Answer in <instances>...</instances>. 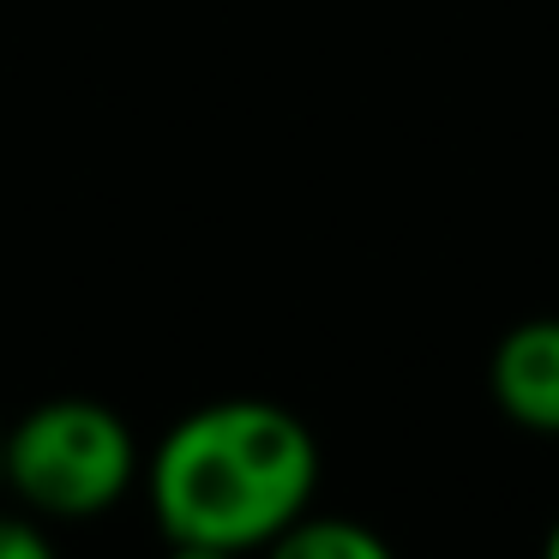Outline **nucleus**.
<instances>
[{
    "mask_svg": "<svg viewBox=\"0 0 559 559\" xmlns=\"http://www.w3.org/2000/svg\"><path fill=\"white\" fill-rule=\"evenodd\" d=\"M259 559H397V554H391V542L379 530H367V523L307 511V518H295L277 542L259 547Z\"/></svg>",
    "mask_w": 559,
    "mask_h": 559,
    "instance_id": "obj_4",
    "label": "nucleus"
},
{
    "mask_svg": "<svg viewBox=\"0 0 559 559\" xmlns=\"http://www.w3.org/2000/svg\"><path fill=\"white\" fill-rule=\"evenodd\" d=\"M0 559H61V547L49 542L43 518H31L19 506V511H0Z\"/></svg>",
    "mask_w": 559,
    "mask_h": 559,
    "instance_id": "obj_5",
    "label": "nucleus"
},
{
    "mask_svg": "<svg viewBox=\"0 0 559 559\" xmlns=\"http://www.w3.org/2000/svg\"><path fill=\"white\" fill-rule=\"evenodd\" d=\"M0 493H7V487H0Z\"/></svg>",
    "mask_w": 559,
    "mask_h": 559,
    "instance_id": "obj_8",
    "label": "nucleus"
},
{
    "mask_svg": "<svg viewBox=\"0 0 559 559\" xmlns=\"http://www.w3.org/2000/svg\"><path fill=\"white\" fill-rule=\"evenodd\" d=\"M145 493L163 542L259 554L313 511L319 439L271 397L199 403L151 445Z\"/></svg>",
    "mask_w": 559,
    "mask_h": 559,
    "instance_id": "obj_1",
    "label": "nucleus"
},
{
    "mask_svg": "<svg viewBox=\"0 0 559 559\" xmlns=\"http://www.w3.org/2000/svg\"><path fill=\"white\" fill-rule=\"evenodd\" d=\"M487 391L506 421L530 433H559V319H523L493 343Z\"/></svg>",
    "mask_w": 559,
    "mask_h": 559,
    "instance_id": "obj_3",
    "label": "nucleus"
},
{
    "mask_svg": "<svg viewBox=\"0 0 559 559\" xmlns=\"http://www.w3.org/2000/svg\"><path fill=\"white\" fill-rule=\"evenodd\" d=\"M145 475L139 439L97 397H43L0 433V487L43 523L115 511Z\"/></svg>",
    "mask_w": 559,
    "mask_h": 559,
    "instance_id": "obj_2",
    "label": "nucleus"
},
{
    "mask_svg": "<svg viewBox=\"0 0 559 559\" xmlns=\"http://www.w3.org/2000/svg\"><path fill=\"white\" fill-rule=\"evenodd\" d=\"M163 559H247V554H229V547H211V542H169Z\"/></svg>",
    "mask_w": 559,
    "mask_h": 559,
    "instance_id": "obj_6",
    "label": "nucleus"
},
{
    "mask_svg": "<svg viewBox=\"0 0 559 559\" xmlns=\"http://www.w3.org/2000/svg\"><path fill=\"white\" fill-rule=\"evenodd\" d=\"M542 559H559V518H554V530H547V542H542Z\"/></svg>",
    "mask_w": 559,
    "mask_h": 559,
    "instance_id": "obj_7",
    "label": "nucleus"
}]
</instances>
